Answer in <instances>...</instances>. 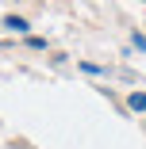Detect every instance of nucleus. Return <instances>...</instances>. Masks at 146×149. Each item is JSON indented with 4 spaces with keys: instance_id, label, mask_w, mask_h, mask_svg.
<instances>
[{
    "instance_id": "2",
    "label": "nucleus",
    "mask_w": 146,
    "mask_h": 149,
    "mask_svg": "<svg viewBox=\"0 0 146 149\" xmlns=\"http://www.w3.org/2000/svg\"><path fill=\"white\" fill-rule=\"evenodd\" d=\"M131 107H135V111H146V92H135V96H131Z\"/></svg>"
},
{
    "instance_id": "1",
    "label": "nucleus",
    "mask_w": 146,
    "mask_h": 149,
    "mask_svg": "<svg viewBox=\"0 0 146 149\" xmlns=\"http://www.w3.org/2000/svg\"><path fill=\"white\" fill-rule=\"evenodd\" d=\"M4 27H8V31H19V35H23V31H27V19H19V15H8V19H4Z\"/></svg>"
}]
</instances>
